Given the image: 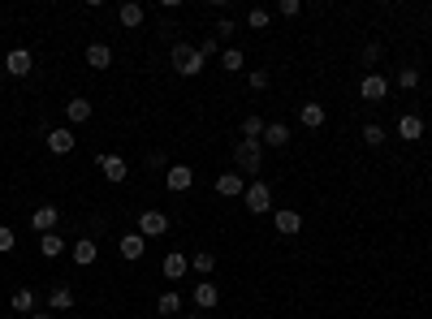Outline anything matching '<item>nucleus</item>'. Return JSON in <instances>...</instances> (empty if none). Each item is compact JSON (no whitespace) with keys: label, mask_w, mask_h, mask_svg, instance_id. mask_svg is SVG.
<instances>
[{"label":"nucleus","mask_w":432,"mask_h":319,"mask_svg":"<svg viewBox=\"0 0 432 319\" xmlns=\"http://www.w3.org/2000/svg\"><path fill=\"white\" fill-rule=\"evenodd\" d=\"M5 69H9V78H26L35 69V57H31L26 47H14L9 57H5Z\"/></svg>","instance_id":"nucleus-12"},{"label":"nucleus","mask_w":432,"mask_h":319,"mask_svg":"<svg viewBox=\"0 0 432 319\" xmlns=\"http://www.w3.org/2000/svg\"><path fill=\"white\" fill-rule=\"evenodd\" d=\"M359 95H363L367 103H381V99L389 95V78H385V74H363V82H359Z\"/></svg>","instance_id":"nucleus-7"},{"label":"nucleus","mask_w":432,"mask_h":319,"mask_svg":"<svg viewBox=\"0 0 432 319\" xmlns=\"http://www.w3.org/2000/svg\"><path fill=\"white\" fill-rule=\"evenodd\" d=\"M268 22H273V13H268V9H251V13H247V26H251V30H264Z\"/></svg>","instance_id":"nucleus-32"},{"label":"nucleus","mask_w":432,"mask_h":319,"mask_svg":"<svg viewBox=\"0 0 432 319\" xmlns=\"http://www.w3.org/2000/svg\"><path fill=\"white\" fill-rule=\"evenodd\" d=\"M264 130H268V121H264V117H255V113L242 121V138H264Z\"/></svg>","instance_id":"nucleus-29"},{"label":"nucleus","mask_w":432,"mask_h":319,"mask_svg":"<svg viewBox=\"0 0 432 319\" xmlns=\"http://www.w3.org/2000/svg\"><path fill=\"white\" fill-rule=\"evenodd\" d=\"M26 319H52V315H48V310H35V315H26Z\"/></svg>","instance_id":"nucleus-39"},{"label":"nucleus","mask_w":432,"mask_h":319,"mask_svg":"<svg viewBox=\"0 0 432 319\" xmlns=\"http://www.w3.org/2000/svg\"><path fill=\"white\" fill-rule=\"evenodd\" d=\"M398 86H402V91H415V86H419V69H415V65H402V69H398Z\"/></svg>","instance_id":"nucleus-31"},{"label":"nucleus","mask_w":432,"mask_h":319,"mask_svg":"<svg viewBox=\"0 0 432 319\" xmlns=\"http://www.w3.org/2000/svg\"><path fill=\"white\" fill-rule=\"evenodd\" d=\"M359 138H363L367 147H381L389 134H385V125H376V121H372V125H363V134H359Z\"/></svg>","instance_id":"nucleus-30"},{"label":"nucleus","mask_w":432,"mask_h":319,"mask_svg":"<svg viewBox=\"0 0 432 319\" xmlns=\"http://www.w3.org/2000/svg\"><path fill=\"white\" fill-rule=\"evenodd\" d=\"M65 121H70V125H82V121H91V99L74 95V99L65 103Z\"/></svg>","instance_id":"nucleus-20"},{"label":"nucleus","mask_w":432,"mask_h":319,"mask_svg":"<svg viewBox=\"0 0 432 319\" xmlns=\"http://www.w3.org/2000/svg\"><path fill=\"white\" fill-rule=\"evenodd\" d=\"M95 164H99V173H104L108 181H113V186H122V181L130 177V164H126L122 155H108V151H99V155H95Z\"/></svg>","instance_id":"nucleus-5"},{"label":"nucleus","mask_w":432,"mask_h":319,"mask_svg":"<svg viewBox=\"0 0 432 319\" xmlns=\"http://www.w3.org/2000/svg\"><path fill=\"white\" fill-rule=\"evenodd\" d=\"M39 254H43V259L65 254V237H61V233H43V237H39Z\"/></svg>","instance_id":"nucleus-24"},{"label":"nucleus","mask_w":432,"mask_h":319,"mask_svg":"<svg viewBox=\"0 0 432 319\" xmlns=\"http://www.w3.org/2000/svg\"><path fill=\"white\" fill-rule=\"evenodd\" d=\"M199 57H203V61H207V57H216V35H212V39H203V43H199Z\"/></svg>","instance_id":"nucleus-38"},{"label":"nucleus","mask_w":432,"mask_h":319,"mask_svg":"<svg viewBox=\"0 0 432 319\" xmlns=\"http://www.w3.org/2000/svg\"><path fill=\"white\" fill-rule=\"evenodd\" d=\"M190 186H195V169H190V164H169V169H165V190L182 194V190H190Z\"/></svg>","instance_id":"nucleus-8"},{"label":"nucleus","mask_w":432,"mask_h":319,"mask_svg":"<svg viewBox=\"0 0 432 319\" xmlns=\"http://www.w3.org/2000/svg\"><path fill=\"white\" fill-rule=\"evenodd\" d=\"M70 254H74V263H78V268H91V263L99 259V246H95L91 237H78V242L70 246Z\"/></svg>","instance_id":"nucleus-16"},{"label":"nucleus","mask_w":432,"mask_h":319,"mask_svg":"<svg viewBox=\"0 0 432 319\" xmlns=\"http://www.w3.org/2000/svg\"><path fill=\"white\" fill-rule=\"evenodd\" d=\"M9 310H22V315H35V293H31V289H18V293L9 298Z\"/></svg>","instance_id":"nucleus-25"},{"label":"nucleus","mask_w":432,"mask_h":319,"mask_svg":"<svg viewBox=\"0 0 432 319\" xmlns=\"http://www.w3.org/2000/svg\"><path fill=\"white\" fill-rule=\"evenodd\" d=\"M363 65H367V69L381 65V43H367V47H363Z\"/></svg>","instance_id":"nucleus-35"},{"label":"nucleus","mask_w":432,"mask_h":319,"mask_svg":"<svg viewBox=\"0 0 432 319\" xmlns=\"http://www.w3.org/2000/svg\"><path fill=\"white\" fill-rule=\"evenodd\" d=\"M169 57H173V69H178L182 78H199V74L207 69V61L199 57V47H195V43H186V39H182V43H173Z\"/></svg>","instance_id":"nucleus-1"},{"label":"nucleus","mask_w":432,"mask_h":319,"mask_svg":"<svg viewBox=\"0 0 432 319\" xmlns=\"http://www.w3.org/2000/svg\"><path fill=\"white\" fill-rule=\"evenodd\" d=\"M242 203L251 207V216H264V211H273V190H268L264 181H247V194Z\"/></svg>","instance_id":"nucleus-4"},{"label":"nucleus","mask_w":432,"mask_h":319,"mask_svg":"<svg viewBox=\"0 0 432 319\" xmlns=\"http://www.w3.org/2000/svg\"><path fill=\"white\" fill-rule=\"evenodd\" d=\"M48 310H74V289H70V285H52Z\"/></svg>","instance_id":"nucleus-21"},{"label":"nucleus","mask_w":432,"mask_h":319,"mask_svg":"<svg viewBox=\"0 0 432 319\" xmlns=\"http://www.w3.org/2000/svg\"><path fill=\"white\" fill-rule=\"evenodd\" d=\"M87 65L91 69H108V65H113V47H108V43H91L87 47Z\"/></svg>","instance_id":"nucleus-22"},{"label":"nucleus","mask_w":432,"mask_h":319,"mask_svg":"<svg viewBox=\"0 0 432 319\" xmlns=\"http://www.w3.org/2000/svg\"><path fill=\"white\" fill-rule=\"evenodd\" d=\"M234 164H238V173H259L264 169V142L259 138H238Z\"/></svg>","instance_id":"nucleus-2"},{"label":"nucleus","mask_w":432,"mask_h":319,"mask_svg":"<svg viewBox=\"0 0 432 319\" xmlns=\"http://www.w3.org/2000/svg\"><path fill=\"white\" fill-rule=\"evenodd\" d=\"M268 82H273L268 69H251V91H268Z\"/></svg>","instance_id":"nucleus-36"},{"label":"nucleus","mask_w":432,"mask_h":319,"mask_svg":"<svg viewBox=\"0 0 432 319\" xmlns=\"http://www.w3.org/2000/svg\"><path fill=\"white\" fill-rule=\"evenodd\" d=\"M117 250H122V259H130V263H134V259H143L147 237H143L139 229H134V233H122V237H117Z\"/></svg>","instance_id":"nucleus-14"},{"label":"nucleus","mask_w":432,"mask_h":319,"mask_svg":"<svg viewBox=\"0 0 432 319\" xmlns=\"http://www.w3.org/2000/svg\"><path fill=\"white\" fill-rule=\"evenodd\" d=\"M182 319H203V315H182Z\"/></svg>","instance_id":"nucleus-40"},{"label":"nucleus","mask_w":432,"mask_h":319,"mask_svg":"<svg viewBox=\"0 0 432 319\" xmlns=\"http://www.w3.org/2000/svg\"><path fill=\"white\" fill-rule=\"evenodd\" d=\"M190 298H195V306H199V310H212V306H216V302H221V289H216V285H212V281H199V285H195V293H190Z\"/></svg>","instance_id":"nucleus-18"},{"label":"nucleus","mask_w":432,"mask_h":319,"mask_svg":"<svg viewBox=\"0 0 432 319\" xmlns=\"http://www.w3.org/2000/svg\"><path fill=\"white\" fill-rule=\"evenodd\" d=\"M259 142H264V147H286V142H290V130H286L281 121H268V130H264Z\"/></svg>","instance_id":"nucleus-23"},{"label":"nucleus","mask_w":432,"mask_h":319,"mask_svg":"<svg viewBox=\"0 0 432 319\" xmlns=\"http://www.w3.org/2000/svg\"><path fill=\"white\" fill-rule=\"evenodd\" d=\"M139 233H143V237H165V233H169V216H165L160 207H143V211H139Z\"/></svg>","instance_id":"nucleus-3"},{"label":"nucleus","mask_w":432,"mask_h":319,"mask_svg":"<svg viewBox=\"0 0 432 319\" xmlns=\"http://www.w3.org/2000/svg\"><path fill=\"white\" fill-rule=\"evenodd\" d=\"M190 272V259L186 254H178V250H169L165 254V263H160V276H165V281H182Z\"/></svg>","instance_id":"nucleus-13"},{"label":"nucleus","mask_w":432,"mask_h":319,"mask_svg":"<svg viewBox=\"0 0 432 319\" xmlns=\"http://www.w3.org/2000/svg\"><path fill=\"white\" fill-rule=\"evenodd\" d=\"M57 220H61V211L52 207V203H43V207H35L31 211V229L43 237V233H57Z\"/></svg>","instance_id":"nucleus-6"},{"label":"nucleus","mask_w":432,"mask_h":319,"mask_svg":"<svg viewBox=\"0 0 432 319\" xmlns=\"http://www.w3.org/2000/svg\"><path fill=\"white\" fill-rule=\"evenodd\" d=\"M216 194H221V198H242L247 194V177L234 169V173H221V177H216Z\"/></svg>","instance_id":"nucleus-11"},{"label":"nucleus","mask_w":432,"mask_h":319,"mask_svg":"<svg viewBox=\"0 0 432 319\" xmlns=\"http://www.w3.org/2000/svg\"><path fill=\"white\" fill-rule=\"evenodd\" d=\"M398 138L419 142V138H423V117H419V113H402V117H398Z\"/></svg>","instance_id":"nucleus-15"},{"label":"nucleus","mask_w":432,"mask_h":319,"mask_svg":"<svg viewBox=\"0 0 432 319\" xmlns=\"http://www.w3.org/2000/svg\"><path fill=\"white\" fill-rule=\"evenodd\" d=\"M273 225H277L281 237H294V233L303 229V216H298L294 207H273Z\"/></svg>","instance_id":"nucleus-10"},{"label":"nucleus","mask_w":432,"mask_h":319,"mask_svg":"<svg viewBox=\"0 0 432 319\" xmlns=\"http://www.w3.org/2000/svg\"><path fill=\"white\" fill-rule=\"evenodd\" d=\"M242 65H247V57H242L238 47H225V52H221V69H225V74H238Z\"/></svg>","instance_id":"nucleus-26"},{"label":"nucleus","mask_w":432,"mask_h":319,"mask_svg":"<svg viewBox=\"0 0 432 319\" xmlns=\"http://www.w3.org/2000/svg\"><path fill=\"white\" fill-rule=\"evenodd\" d=\"M298 121L307 130H320L324 121H329V113H324V103H298Z\"/></svg>","instance_id":"nucleus-19"},{"label":"nucleus","mask_w":432,"mask_h":319,"mask_svg":"<svg viewBox=\"0 0 432 319\" xmlns=\"http://www.w3.org/2000/svg\"><path fill=\"white\" fill-rule=\"evenodd\" d=\"M143 18H147V9L139 5V0H126V5L117 9V22H122L126 30H134V26H143Z\"/></svg>","instance_id":"nucleus-17"},{"label":"nucleus","mask_w":432,"mask_h":319,"mask_svg":"<svg viewBox=\"0 0 432 319\" xmlns=\"http://www.w3.org/2000/svg\"><path fill=\"white\" fill-rule=\"evenodd\" d=\"M230 35H234V22L221 18V22H216V39H230Z\"/></svg>","instance_id":"nucleus-37"},{"label":"nucleus","mask_w":432,"mask_h":319,"mask_svg":"<svg viewBox=\"0 0 432 319\" xmlns=\"http://www.w3.org/2000/svg\"><path fill=\"white\" fill-rule=\"evenodd\" d=\"M277 13L281 18H298L303 13V0H277Z\"/></svg>","instance_id":"nucleus-33"},{"label":"nucleus","mask_w":432,"mask_h":319,"mask_svg":"<svg viewBox=\"0 0 432 319\" xmlns=\"http://www.w3.org/2000/svg\"><path fill=\"white\" fill-rule=\"evenodd\" d=\"M190 268H195L199 276H212V272H216V254H207V250H199V254L190 259Z\"/></svg>","instance_id":"nucleus-27"},{"label":"nucleus","mask_w":432,"mask_h":319,"mask_svg":"<svg viewBox=\"0 0 432 319\" xmlns=\"http://www.w3.org/2000/svg\"><path fill=\"white\" fill-rule=\"evenodd\" d=\"M43 138H48V151H52V155H70V151H74V142H78L70 125H57V130H48Z\"/></svg>","instance_id":"nucleus-9"},{"label":"nucleus","mask_w":432,"mask_h":319,"mask_svg":"<svg viewBox=\"0 0 432 319\" xmlns=\"http://www.w3.org/2000/svg\"><path fill=\"white\" fill-rule=\"evenodd\" d=\"M14 246H18V237H14V229H9V225H0V254H9Z\"/></svg>","instance_id":"nucleus-34"},{"label":"nucleus","mask_w":432,"mask_h":319,"mask_svg":"<svg viewBox=\"0 0 432 319\" xmlns=\"http://www.w3.org/2000/svg\"><path fill=\"white\" fill-rule=\"evenodd\" d=\"M156 310H160V315H178V310H182V293H173V289H169V293H160Z\"/></svg>","instance_id":"nucleus-28"}]
</instances>
